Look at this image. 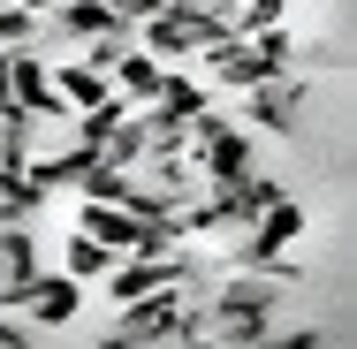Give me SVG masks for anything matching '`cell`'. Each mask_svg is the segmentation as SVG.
<instances>
[{
	"mask_svg": "<svg viewBox=\"0 0 357 349\" xmlns=\"http://www.w3.org/2000/svg\"><path fill=\"white\" fill-rule=\"evenodd\" d=\"M282 288H289V281L259 274V266H228V274H213V281H206V319H213V342H236V349L274 342Z\"/></svg>",
	"mask_w": 357,
	"mask_h": 349,
	"instance_id": "cell-1",
	"label": "cell"
},
{
	"mask_svg": "<svg viewBox=\"0 0 357 349\" xmlns=\"http://www.w3.org/2000/svg\"><path fill=\"white\" fill-rule=\"evenodd\" d=\"M0 311H15L31 334H69L76 319H84V281L61 274V266H38L31 281H15L0 296Z\"/></svg>",
	"mask_w": 357,
	"mask_h": 349,
	"instance_id": "cell-2",
	"label": "cell"
},
{
	"mask_svg": "<svg viewBox=\"0 0 357 349\" xmlns=\"http://www.w3.org/2000/svg\"><path fill=\"white\" fill-rule=\"evenodd\" d=\"M312 114V69H282V76H259L243 91V130L259 137H296Z\"/></svg>",
	"mask_w": 357,
	"mask_h": 349,
	"instance_id": "cell-3",
	"label": "cell"
},
{
	"mask_svg": "<svg viewBox=\"0 0 357 349\" xmlns=\"http://www.w3.org/2000/svg\"><path fill=\"white\" fill-rule=\"evenodd\" d=\"M190 69H206V84H220V91H251L259 76H274V61L259 54V38H251V31H228V38H213Z\"/></svg>",
	"mask_w": 357,
	"mask_h": 349,
	"instance_id": "cell-4",
	"label": "cell"
},
{
	"mask_svg": "<svg viewBox=\"0 0 357 349\" xmlns=\"http://www.w3.org/2000/svg\"><path fill=\"white\" fill-rule=\"evenodd\" d=\"M54 91H61V107H69V114H84V107H99V99L114 91V76L91 69L84 54H69V61H54Z\"/></svg>",
	"mask_w": 357,
	"mask_h": 349,
	"instance_id": "cell-5",
	"label": "cell"
},
{
	"mask_svg": "<svg viewBox=\"0 0 357 349\" xmlns=\"http://www.w3.org/2000/svg\"><path fill=\"white\" fill-rule=\"evenodd\" d=\"M160 76H167V61H160V54H144V46H130V54L114 61V91H122L130 107H152V91H160Z\"/></svg>",
	"mask_w": 357,
	"mask_h": 349,
	"instance_id": "cell-6",
	"label": "cell"
},
{
	"mask_svg": "<svg viewBox=\"0 0 357 349\" xmlns=\"http://www.w3.org/2000/svg\"><path fill=\"white\" fill-rule=\"evenodd\" d=\"M46 23H54L69 46H84V38H99V31L114 23V8H107V0H54V8H46Z\"/></svg>",
	"mask_w": 357,
	"mask_h": 349,
	"instance_id": "cell-7",
	"label": "cell"
},
{
	"mask_svg": "<svg viewBox=\"0 0 357 349\" xmlns=\"http://www.w3.org/2000/svg\"><path fill=\"white\" fill-rule=\"evenodd\" d=\"M54 266H61V274H76L84 288H91V281H99L107 266H114V251H107L99 235H84V228H69V235H61V258H54Z\"/></svg>",
	"mask_w": 357,
	"mask_h": 349,
	"instance_id": "cell-8",
	"label": "cell"
},
{
	"mask_svg": "<svg viewBox=\"0 0 357 349\" xmlns=\"http://www.w3.org/2000/svg\"><path fill=\"white\" fill-rule=\"evenodd\" d=\"M38 212H46V190L23 167H0V220H38Z\"/></svg>",
	"mask_w": 357,
	"mask_h": 349,
	"instance_id": "cell-9",
	"label": "cell"
},
{
	"mask_svg": "<svg viewBox=\"0 0 357 349\" xmlns=\"http://www.w3.org/2000/svg\"><path fill=\"white\" fill-rule=\"evenodd\" d=\"M38 31H46V15H38V8L0 0V46H38Z\"/></svg>",
	"mask_w": 357,
	"mask_h": 349,
	"instance_id": "cell-10",
	"label": "cell"
},
{
	"mask_svg": "<svg viewBox=\"0 0 357 349\" xmlns=\"http://www.w3.org/2000/svg\"><path fill=\"white\" fill-rule=\"evenodd\" d=\"M99 160H107V167H122V175H130V167L144 160V130H137V114H130L122 130H107V144H99Z\"/></svg>",
	"mask_w": 357,
	"mask_h": 349,
	"instance_id": "cell-11",
	"label": "cell"
},
{
	"mask_svg": "<svg viewBox=\"0 0 357 349\" xmlns=\"http://www.w3.org/2000/svg\"><path fill=\"white\" fill-rule=\"evenodd\" d=\"M0 167H23V107H0Z\"/></svg>",
	"mask_w": 357,
	"mask_h": 349,
	"instance_id": "cell-12",
	"label": "cell"
},
{
	"mask_svg": "<svg viewBox=\"0 0 357 349\" xmlns=\"http://www.w3.org/2000/svg\"><path fill=\"white\" fill-rule=\"evenodd\" d=\"M282 15H289V0H243V31H266Z\"/></svg>",
	"mask_w": 357,
	"mask_h": 349,
	"instance_id": "cell-13",
	"label": "cell"
},
{
	"mask_svg": "<svg viewBox=\"0 0 357 349\" xmlns=\"http://www.w3.org/2000/svg\"><path fill=\"white\" fill-rule=\"evenodd\" d=\"M107 8H114V23H130V31H137L144 15H152V8H167V0H107Z\"/></svg>",
	"mask_w": 357,
	"mask_h": 349,
	"instance_id": "cell-14",
	"label": "cell"
},
{
	"mask_svg": "<svg viewBox=\"0 0 357 349\" xmlns=\"http://www.w3.org/2000/svg\"><path fill=\"white\" fill-rule=\"evenodd\" d=\"M23 342H31V327H23L15 311H0V349H23Z\"/></svg>",
	"mask_w": 357,
	"mask_h": 349,
	"instance_id": "cell-15",
	"label": "cell"
},
{
	"mask_svg": "<svg viewBox=\"0 0 357 349\" xmlns=\"http://www.w3.org/2000/svg\"><path fill=\"white\" fill-rule=\"evenodd\" d=\"M23 8H38V15H46V8H54V0H23Z\"/></svg>",
	"mask_w": 357,
	"mask_h": 349,
	"instance_id": "cell-16",
	"label": "cell"
},
{
	"mask_svg": "<svg viewBox=\"0 0 357 349\" xmlns=\"http://www.w3.org/2000/svg\"><path fill=\"white\" fill-rule=\"evenodd\" d=\"M0 288H8V258H0Z\"/></svg>",
	"mask_w": 357,
	"mask_h": 349,
	"instance_id": "cell-17",
	"label": "cell"
}]
</instances>
